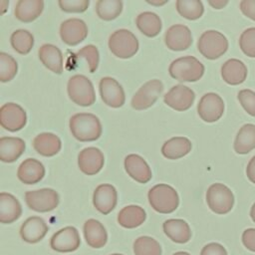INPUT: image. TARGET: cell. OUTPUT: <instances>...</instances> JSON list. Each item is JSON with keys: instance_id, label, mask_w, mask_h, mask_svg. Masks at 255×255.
Segmentation results:
<instances>
[{"instance_id": "obj_31", "label": "cell", "mask_w": 255, "mask_h": 255, "mask_svg": "<svg viewBox=\"0 0 255 255\" xmlns=\"http://www.w3.org/2000/svg\"><path fill=\"white\" fill-rule=\"evenodd\" d=\"M191 150V142L187 137L174 136L166 140L161 146V153L168 159H178Z\"/></svg>"}, {"instance_id": "obj_51", "label": "cell", "mask_w": 255, "mask_h": 255, "mask_svg": "<svg viewBox=\"0 0 255 255\" xmlns=\"http://www.w3.org/2000/svg\"><path fill=\"white\" fill-rule=\"evenodd\" d=\"M111 255H124V254H120V253H115V254H111Z\"/></svg>"}, {"instance_id": "obj_33", "label": "cell", "mask_w": 255, "mask_h": 255, "mask_svg": "<svg viewBox=\"0 0 255 255\" xmlns=\"http://www.w3.org/2000/svg\"><path fill=\"white\" fill-rule=\"evenodd\" d=\"M136 27L138 30L147 37H155L161 31V20L153 12H142L138 14L135 20Z\"/></svg>"}, {"instance_id": "obj_29", "label": "cell", "mask_w": 255, "mask_h": 255, "mask_svg": "<svg viewBox=\"0 0 255 255\" xmlns=\"http://www.w3.org/2000/svg\"><path fill=\"white\" fill-rule=\"evenodd\" d=\"M44 9L42 0H19L16 3L14 14L15 17L24 23H29L37 19Z\"/></svg>"}, {"instance_id": "obj_8", "label": "cell", "mask_w": 255, "mask_h": 255, "mask_svg": "<svg viewBox=\"0 0 255 255\" xmlns=\"http://www.w3.org/2000/svg\"><path fill=\"white\" fill-rule=\"evenodd\" d=\"M28 207L36 212H49L54 210L60 201L59 194L52 188L30 190L25 193Z\"/></svg>"}, {"instance_id": "obj_5", "label": "cell", "mask_w": 255, "mask_h": 255, "mask_svg": "<svg viewBox=\"0 0 255 255\" xmlns=\"http://www.w3.org/2000/svg\"><path fill=\"white\" fill-rule=\"evenodd\" d=\"M197 49L206 59L215 60L227 51L228 40L222 33L215 30H208L203 32L199 37Z\"/></svg>"}, {"instance_id": "obj_24", "label": "cell", "mask_w": 255, "mask_h": 255, "mask_svg": "<svg viewBox=\"0 0 255 255\" xmlns=\"http://www.w3.org/2000/svg\"><path fill=\"white\" fill-rule=\"evenodd\" d=\"M163 232L173 242L187 243L191 238V229L183 219H167L162 224Z\"/></svg>"}, {"instance_id": "obj_10", "label": "cell", "mask_w": 255, "mask_h": 255, "mask_svg": "<svg viewBox=\"0 0 255 255\" xmlns=\"http://www.w3.org/2000/svg\"><path fill=\"white\" fill-rule=\"evenodd\" d=\"M27 123L25 110L15 103H6L0 109V124L9 131L22 129Z\"/></svg>"}, {"instance_id": "obj_26", "label": "cell", "mask_w": 255, "mask_h": 255, "mask_svg": "<svg viewBox=\"0 0 255 255\" xmlns=\"http://www.w3.org/2000/svg\"><path fill=\"white\" fill-rule=\"evenodd\" d=\"M25 141L20 137L2 136L0 138V159L3 162H14L25 150Z\"/></svg>"}, {"instance_id": "obj_14", "label": "cell", "mask_w": 255, "mask_h": 255, "mask_svg": "<svg viewBox=\"0 0 255 255\" xmlns=\"http://www.w3.org/2000/svg\"><path fill=\"white\" fill-rule=\"evenodd\" d=\"M194 100H195L194 92L190 88L184 85L173 86L163 96L164 103L171 109L178 112H183L188 110L192 106Z\"/></svg>"}, {"instance_id": "obj_40", "label": "cell", "mask_w": 255, "mask_h": 255, "mask_svg": "<svg viewBox=\"0 0 255 255\" xmlns=\"http://www.w3.org/2000/svg\"><path fill=\"white\" fill-rule=\"evenodd\" d=\"M241 51L250 58H255V27L248 28L242 32L239 38Z\"/></svg>"}, {"instance_id": "obj_27", "label": "cell", "mask_w": 255, "mask_h": 255, "mask_svg": "<svg viewBox=\"0 0 255 255\" xmlns=\"http://www.w3.org/2000/svg\"><path fill=\"white\" fill-rule=\"evenodd\" d=\"M39 59L42 64L55 74L63 73V55L61 50L52 44H44L39 49Z\"/></svg>"}, {"instance_id": "obj_17", "label": "cell", "mask_w": 255, "mask_h": 255, "mask_svg": "<svg viewBox=\"0 0 255 255\" xmlns=\"http://www.w3.org/2000/svg\"><path fill=\"white\" fill-rule=\"evenodd\" d=\"M105 156L103 152L94 146L82 149L78 155V165L80 170L87 175L98 173L104 166Z\"/></svg>"}, {"instance_id": "obj_47", "label": "cell", "mask_w": 255, "mask_h": 255, "mask_svg": "<svg viewBox=\"0 0 255 255\" xmlns=\"http://www.w3.org/2000/svg\"><path fill=\"white\" fill-rule=\"evenodd\" d=\"M208 4L215 9H221L228 4V0H209Z\"/></svg>"}, {"instance_id": "obj_49", "label": "cell", "mask_w": 255, "mask_h": 255, "mask_svg": "<svg viewBox=\"0 0 255 255\" xmlns=\"http://www.w3.org/2000/svg\"><path fill=\"white\" fill-rule=\"evenodd\" d=\"M250 217H251V219L255 222V202H254V204H253L252 207H251V210H250Z\"/></svg>"}, {"instance_id": "obj_15", "label": "cell", "mask_w": 255, "mask_h": 255, "mask_svg": "<svg viewBox=\"0 0 255 255\" xmlns=\"http://www.w3.org/2000/svg\"><path fill=\"white\" fill-rule=\"evenodd\" d=\"M60 36L65 44L76 46L87 38L88 27L83 20L71 18L62 22L60 26Z\"/></svg>"}, {"instance_id": "obj_13", "label": "cell", "mask_w": 255, "mask_h": 255, "mask_svg": "<svg viewBox=\"0 0 255 255\" xmlns=\"http://www.w3.org/2000/svg\"><path fill=\"white\" fill-rule=\"evenodd\" d=\"M100 95L103 102L112 108H121L124 106L126 96L120 83L111 77H104L99 84Z\"/></svg>"}, {"instance_id": "obj_16", "label": "cell", "mask_w": 255, "mask_h": 255, "mask_svg": "<svg viewBox=\"0 0 255 255\" xmlns=\"http://www.w3.org/2000/svg\"><path fill=\"white\" fill-rule=\"evenodd\" d=\"M164 43L166 47L172 51L186 50L192 44L191 32L185 25H172L164 34Z\"/></svg>"}, {"instance_id": "obj_25", "label": "cell", "mask_w": 255, "mask_h": 255, "mask_svg": "<svg viewBox=\"0 0 255 255\" xmlns=\"http://www.w3.org/2000/svg\"><path fill=\"white\" fill-rule=\"evenodd\" d=\"M247 67L238 59H229L221 67V76L229 85H240L247 77Z\"/></svg>"}, {"instance_id": "obj_37", "label": "cell", "mask_w": 255, "mask_h": 255, "mask_svg": "<svg viewBox=\"0 0 255 255\" xmlns=\"http://www.w3.org/2000/svg\"><path fill=\"white\" fill-rule=\"evenodd\" d=\"M134 255H161L160 244L152 237L140 236L133 242Z\"/></svg>"}, {"instance_id": "obj_1", "label": "cell", "mask_w": 255, "mask_h": 255, "mask_svg": "<svg viewBox=\"0 0 255 255\" xmlns=\"http://www.w3.org/2000/svg\"><path fill=\"white\" fill-rule=\"evenodd\" d=\"M70 130L80 141H94L102 135L103 128L99 118L90 113H80L71 117Z\"/></svg>"}, {"instance_id": "obj_4", "label": "cell", "mask_w": 255, "mask_h": 255, "mask_svg": "<svg viewBox=\"0 0 255 255\" xmlns=\"http://www.w3.org/2000/svg\"><path fill=\"white\" fill-rule=\"evenodd\" d=\"M67 91L69 98L82 107H90L96 102L94 86L84 75H74L68 81Z\"/></svg>"}, {"instance_id": "obj_44", "label": "cell", "mask_w": 255, "mask_h": 255, "mask_svg": "<svg viewBox=\"0 0 255 255\" xmlns=\"http://www.w3.org/2000/svg\"><path fill=\"white\" fill-rule=\"evenodd\" d=\"M242 243L250 251L255 252V228H248L242 233Z\"/></svg>"}, {"instance_id": "obj_3", "label": "cell", "mask_w": 255, "mask_h": 255, "mask_svg": "<svg viewBox=\"0 0 255 255\" xmlns=\"http://www.w3.org/2000/svg\"><path fill=\"white\" fill-rule=\"evenodd\" d=\"M150 206L159 213L173 212L179 204V197L173 187L167 184H156L151 187L147 194Z\"/></svg>"}, {"instance_id": "obj_18", "label": "cell", "mask_w": 255, "mask_h": 255, "mask_svg": "<svg viewBox=\"0 0 255 255\" xmlns=\"http://www.w3.org/2000/svg\"><path fill=\"white\" fill-rule=\"evenodd\" d=\"M118 202L117 189L112 184H100L93 194V204L102 214L112 212Z\"/></svg>"}, {"instance_id": "obj_42", "label": "cell", "mask_w": 255, "mask_h": 255, "mask_svg": "<svg viewBox=\"0 0 255 255\" xmlns=\"http://www.w3.org/2000/svg\"><path fill=\"white\" fill-rule=\"evenodd\" d=\"M237 97L245 112L250 116L255 117V92L249 89H244L239 91Z\"/></svg>"}, {"instance_id": "obj_9", "label": "cell", "mask_w": 255, "mask_h": 255, "mask_svg": "<svg viewBox=\"0 0 255 255\" xmlns=\"http://www.w3.org/2000/svg\"><path fill=\"white\" fill-rule=\"evenodd\" d=\"M162 91L163 85L157 79L144 83L132 97L131 107L137 111L150 108L161 95Z\"/></svg>"}, {"instance_id": "obj_32", "label": "cell", "mask_w": 255, "mask_h": 255, "mask_svg": "<svg viewBox=\"0 0 255 255\" xmlns=\"http://www.w3.org/2000/svg\"><path fill=\"white\" fill-rule=\"evenodd\" d=\"M255 148V125L245 124L240 128L234 140V150L246 154Z\"/></svg>"}, {"instance_id": "obj_46", "label": "cell", "mask_w": 255, "mask_h": 255, "mask_svg": "<svg viewBox=\"0 0 255 255\" xmlns=\"http://www.w3.org/2000/svg\"><path fill=\"white\" fill-rule=\"evenodd\" d=\"M246 174H247L248 179L252 183H255V155L249 160V162L247 164Z\"/></svg>"}, {"instance_id": "obj_22", "label": "cell", "mask_w": 255, "mask_h": 255, "mask_svg": "<svg viewBox=\"0 0 255 255\" xmlns=\"http://www.w3.org/2000/svg\"><path fill=\"white\" fill-rule=\"evenodd\" d=\"M84 237L89 246L92 248H103L108 241V233L104 225L96 219H88L83 227Z\"/></svg>"}, {"instance_id": "obj_19", "label": "cell", "mask_w": 255, "mask_h": 255, "mask_svg": "<svg viewBox=\"0 0 255 255\" xmlns=\"http://www.w3.org/2000/svg\"><path fill=\"white\" fill-rule=\"evenodd\" d=\"M49 231V227L45 220L39 216H31L27 218L20 227L21 238L30 244L41 241Z\"/></svg>"}, {"instance_id": "obj_36", "label": "cell", "mask_w": 255, "mask_h": 255, "mask_svg": "<svg viewBox=\"0 0 255 255\" xmlns=\"http://www.w3.org/2000/svg\"><path fill=\"white\" fill-rule=\"evenodd\" d=\"M175 6L179 15L188 20L199 19L204 12L203 4L199 0H177Z\"/></svg>"}, {"instance_id": "obj_12", "label": "cell", "mask_w": 255, "mask_h": 255, "mask_svg": "<svg viewBox=\"0 0 255 255\" xmlns=\"http://www.w3.org/2000/svg\"><path fill=\"white\" fill-rule=\"evenodd\" d=\"M197 113L201 120L206 123L218 121L224 113V102L215 93H207L201 97L197 105Z\"/></svg>"}, {"instance_id": "obj_28", "label": "cell", "mask_w": 255, "mask_h": 255, "mask_svg": "<svg viewBox=\"0 0 255 255\" xmlns=\"http://www.w3.org/2000/svg\"><path fill=\"white\" fill-rule=\"evenodd\" d=\"M33 146L35 150L43 156H54L60 151L62 142L60 137L55 133L42 132L35 136Z\"/></svg>"}, {"instance_id": "obj_39", "label": "cell", "mask_w": 255, "mask_h": 255, "mask_svg": "<svg viewBox=\"0 0 255 255\" xmlns=\"http://www.w3.org/2000/svg\"><path fill=\"white\" fill-rule=\"evenodd\" d=\"M74 56H75V62L78 61L79 59L86 60L90 73H95L96 70L98 69L100 55L96 46L87 45L83 47L80 51H78Z\"/></svg>"}, {"instance_id": "obj_23", "label": "cell", "mask_w": 255, "mask_h": 255, "mask_svg": "<svg viewBox=\"0 0 255 255\" xmlns=\"http://www.w3.org/2000/svg\"><path fill=\"white\" fill-rule=\"evenodd\" d=\"M22 206L19 200L7 192L0 193V222L10 224L20 218Z\"/></svg>"}, {"instance_id": "obj_7", "label": "cell", "mask_w": 255, "mask_h": 255, "mask_svg": "<svg viewBox=\"0 0 255 255\" xmlns=\"http://www.w3.org/2000/svg\"><path fill=\"white\" fill-rule=\"evenodd\" d=\"M206 202L211 211L226 214L233 208L234 195L229 187L223 183H213L206 191Z\"/></svg>"}, {"instance_id": "obj_45", "label": "cell", "mask_w": 255, "mask_h": 255, "mask_svg": "<svg viewBox=\"0 0 255 255\" xmlns=\"http://www.w3.org/2000/svg\"><path fill=\"white\" fill-rule=\"evenodd\" d=\"M240 10L246 17L255 21V0H242Z\"/></svg>"}, {"instance_id": "obj_6", "label": "cell", "mask_w": 255, "mask_h": 255, "mask_svg": "<svg viewBox=\"0 0 255 255\" xmlns=\"http://www.w3.org/2000/svg\"><path fill=\"white\" fill-rule=\"evenodd\" d=\"M109 48L116 57L128 59L136 54L138 50V41L130 31L120 29L110 36Z\"/></svg>"}, {"instance_id": "obj_21", "label": "cell", "mask_w": 255, "mask_h": 255, "mask_svg": "<svg viewBox=\"0 0 255 255\" xmlns=\"http://www.w3.org/2000/svg\"><path fill=\"white\" fill-rule=\"evenodd\" d=\"M45 167L42 162L35 158H27L18 167L17 176L25 184H35L43 179Z\"/></svg>"}, {"instance_id": "obj_50", "label": "cell", "mask_w": 255, "mask_h": 255, "mask_svg": "<svg viewBox=\"0 0 255 255\" xmlns=\"http://www.w3.org/2000/svg\"><path fill=\"white\" fill-rule=\"evenodd\" d=\"M172 255H190V254L187 253V252H184V251H179V252H175Z\"/></svg>"}, {"instance_id": "obj_2", "label": "cell", "mask_w": 255, "mask_h": 255, "mask_svg": "<svg viewBox=\"0 0 255 255\" xmlns=\"http://www.w3.org/2000/svg\"><path fill=\"white\" fill-rule=\"evenodd\" d=\"M168 72L179 82H196L203 76L204 66L195 57L184 56L172 61Z\"/></svg>"}, {"instance_id": "obj_20", "label": "cell", "mask_w": 255, "mask_h": 255, "mask_svg": "<svg viewBox=\"0 0 255 255\" xmlns=\"http://www.w3.org/2000/svg\"><path fill=\"white\" fill-rule=\"evenodd\" d=\"M125 169L128 174L139 183H146L151 179V170L146 161L138 154H128L125 158Z\"/></svg>"}, {"instance_id": "obj_11", "label": "cell", "mask_w": 255, "mask_h": 255, "mask_svg": "<svg viewBox=\"0 0 255 255\" xmlns=\"http://www.w3.org/2000/svg\"><path fill=\"white\" fill-rule=\"evenodd\" d=\"M81 245L79 231L74 226H67L56 233L50 239V246L53 250L61 253L76 251Z\"/></svg>"}, {"instance_id": "obj_34", "label": "cell", "mask_w": 255, "mask_h": 255, "mask_svg": "<svg viewBox=\"0 0 255 255\" xmlns=\"http://www.w3.org/2000/svg\"><path fill=\"white\" fill-rule=\"evenodd\" d=\"M12 48L21 55L28 54L34 46L33 35L25 29H19L12 33L10 37Z\"/></svg>"}, {"instance_id": "obj_38", "label": "cell", "mask_w": 255, "mask_h": 255, "mask_svg": "<svg viewBox=\"0 0 255 255\" xmlns=\"http://www.w3.org/2000/svg\"><path fill=\"white\" fill-rule=\"evenodd\" d=\"M18 71V65L16 60L4 53H0V81L2 83L9 82L14 79Z\"/></svg>"}, {"instance_id": "obj_30", "label": "cell", "mask_w": 255, "mask_h": 255, "mask_svg": "<svg viewBox=\"0 0 255 255\" xmlns=\"http://www.w3.org/2000/svg\"><path fill=\"white\" fill-rule=\"evenodd\" d=\"M146 218L144 209L138 205H128L121 209L118 214L119 224L128 229H132L140 226Z\"/></svg>"}, {"instance_id": "obj_48", "label": "cell", "mask_w": 255, "mask_h": 255, "mask_svg": "<svg viewBox=\"0 0 255 255\" xmlns=\"http://www.w3.org/2000/svg\"><path fill=\"white\" fill-rule=\"evenodd\" d=\"M148 4H151V5H156V6H160V5H163L165 3H167V1H149L147 0L146 1Z\"/></svg>"}, {"instance_id": "obj_41", "label": "cell", "mask_w": 255, "mask_h": 255, "mask_svg": "<svg viewBox=\"0 0 255 255\" xmlns=\"http://www.w3.org/2000/svg\"><path fill=\"white\" fill-rule=\"evenodd\" d=\"M58 4L64 12L67 13H82L85 12L89 5V0H59Z\"/></svg>"}, {"instance_id": "obj_35", "label": "cell", "mask_w": 255, "mask_h": 255, "mask_svg": "<svg viewBox=\"0 0 255 255\" xmlns=\"http://www.w3.org/2000/svg\"><path fill=\"white\" fill-rule=\"evenodd\" d=\"M96 11L101 19L112 21L122 13L123 2L121 0H99L96 3Z\"/></svg>"}, {"instance_id": "obj_43", "label": "cell", "mask_w": 255, "mask_h": 255, "mask_svg": "<svg viewBox=\"0 0 255 255\" xmlns=\"http://www.w3.org/2000/svg\"><path fill=\"white\" fill-rule=\"evenodd\" d=\"M200 255H228L226 249L219 243L211 242L206 244L200 251Z\"/></svg>"}]
</instances>
